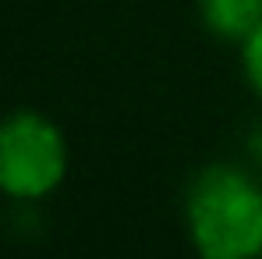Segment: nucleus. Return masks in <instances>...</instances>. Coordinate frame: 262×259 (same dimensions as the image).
<instances>
[{"label": "nucleus", "instance_id": "nucleus-5", "mask_svg": "<svg viewBox=\"0 0 262 259\" xmlns=\"http://www.w3.org/2000/svg\"><path fill=\"white\" fill-rule=\"evenodd\" d=\"M195 259H202V256H195Z\"/></svg>", "mask_w": 262, "mask_h": 259}, {"label": "nucleus", "instance_id": "nucleus-1", "mask_svg": "<svg viewBox=\"0 0 262 259\" xmlns=\"http://www.w3.org/2000/svg\"><path fill=\"white\" fill-rule=\"evenodd\" d=\"M184 231L202 259L262 256V181L237 164H209L184 188Z\"/></svg>", "mask_w": 262, "mask_h": 259}, {"label": "nucleus", "instance_id": "nucleus-2", "mask_svg": "<svg viewBox=\"0 0 262 259\" xmlns=\"http://www.w3.org/2000/svg\"><path fill=\"white\" fill-rule=\"evenodd\" d=\"M71 167L68 135L43 110H11L0 117V195L11 203L50 199Z\"/></svg>", "mask_w": 262, "mask_h": 259}, {"label": "nucleus", "instance_id": "nucleus-4", "mask_svg": "<svg viewBox=\"0 0 262 259\" xmlns=\"http://www.w3.org/2000/svg\"><path fill=\"white\" fill-rule=\"evenodd\" d=\"M237 61H241V78L262 99V22L237 43Z\"/></svg>", "mask_w": 262, "mask_h": 259}, {"label": "nucleus", "instance_id": "nucleus-3", "mask_svg": "<svg viewBox=\"0 0 262 259\" xmlns=\"http://www.w3.org/2000/svg\"><path fill=\"white\" fill-rule=\"evenodd\" d=\"M199 22L213 39L237 46L262 22V0H199Z\"/></svg>", "mask_w": 262, "mask_h": 259}]
</instances>
